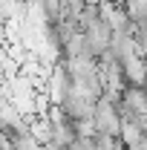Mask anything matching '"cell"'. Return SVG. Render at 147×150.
<instances>
[{
    "instance_id": "cell-1",
    "label": "cell",
    "mask_w": 147,
    "mask_h": 150,
    "mask_svg": "<svg viewBox=\"0 0 147 150\" xmlns=\"http://www.w3.org/2000/svg\"><path fill=\"white\" fill-rule=\"evenodd\" d=\"M92 127L101 136H115L118 139V130H121V115L115 110V101H110L107 95H101L92 107Z\"/></svg>"
},
{
    "instance_id": "cell-2",
    "label": "cell",
    "mask_w": 147,
    "mask_h": 150,
    "mask_svg": "<svg viewBox=\"0 0 147 150\" xmlns=\"http://www.w3.org/2000/svg\"><path fill=\"white\" fill-rule=\"evenodd\" d=\"M61 67L66 69L69 81H95L98 78V58H92V55L61 58Z\"/></svg>"
},
{
    "instance_id": "cell-3",
    "label": "cell",
    "mask_w": 147,
    "mask_h": 150,
    "mask_svg": "<svg viewBox=\"0 0 147 150\" xmlns=\"http://www.w3.org/2000/svg\"><path fill=\"white\" fill-rule=\"evenodd\" d=\"M121 67V75H124V87H144L147 81V61L144 58H127L124 64H118Z\"/></svg>"
},
{
    "instance_id": "cell-4",
    "label": "cell",
    "mask_w": 147,
    "mask_h": 150,
    "mask_svg": "<svg viewBox=\"0 0 147 150\" xmlns=\"http://www.w3.org/2000/svg\"><path fill=\"white\" fill-rule=\"evenodd\" d=\"M124 6V15H127L130 23H144L147 20V0H121Z\"/></svg>"
},
{
    "instance_id": "cell-5",
    "label": "cell",
    "mask_w": 147,
    "mask_h": 150,
    "mask_svg": "<svg viewBox=\"0 0 147 150\" xmlns=\"http://www.w3.org/2000/svg\"><path fill=\"white\" fill-rule=\"evenodd\" d=\"M141 90H144V93H147V84H144V87H141Z\"/></svg>"
},
{
    "instance_id": "cell-6",
    "label": "cell",
    "mask_w": 147,
    "mask_h": 150,
    "mask_svg": "<svg viewBox=\"0 0 147 150\" xmlns=\"http://www.w3.org/2000/svg\"><path fill=\"white\" fill-rule=\"evenodd\" d=\"M112 3H121V0H112Z\"/></svg>"
}]
</instances>
